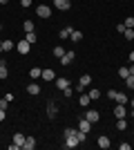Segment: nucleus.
I'll use <instances>...</instances> for the list:
<instances>
[{"label": "nucleus", "instance_id": "nucleus-3", "mask_svg": "<svg viewBox=\"0 0 134 150\" xmlns=\"http://www.w3.org/2000/svg\"><path fill=\"white\" fill-rule=\"evenodd\" d=\"M85 119L89 121V123H98V119H101V114H98V110H85Z\"/></svg>", "mask_w": 134, "mask_h": 150}, {"label": "nucleus", "instance_id": "nucleus-27", "mask_svg": "<svg viewBox=\"0 0 134 150\" xmlns=\"http://www.w3.org/2000/svg\"><path fill=\"white\" fill-rule=\"evenodd\" d=\"M125 128H128V121H125V119H119V121H116V130H119V132H123Z\"/></svg>", "mask_w": 134, "mask_h": 150}, {"label": "nucleus", "instance_id": "nucleus-33", "mask_svg": "<svg viewBox=\"0 0 134 150\" xmlns=\"http://www.w3.org/2000/svg\"><path fill=\"white\" fill-rule=\"evenodd\" d=\"M123 25H125V27H134V18H132V16H128V18L123 20Z\"/></svg>", "mask_w": 134, "mask_h": 150}, {"label": "nucleus", "instance_id": "nucleus-42", "mask_svg": "<svg viewBox=\"0 0 134 150\" xmlns=\"http://www.w3.org/2000/svg\"><path fill=\"white\" fill-rule=\"evenodd\" d=\"M7 2H9V0H0V5H7Z\"/></svg>", "mask_w": 134, "mask_h": 150}, {"label": "nucleus", "instance_id": "nucleus-15", "mask_svg": "<svg viewBox=\"0 0 134 150\" xmlns=\"http://www.w3.org/2000/svg\"><path fill=\"white\" fill-rule=\"evenodd\" d=\"M56 88L58 90H67V88H69V81L63 79V76H56Z\"/></svg>", "mask_w": 134, "mask_h": 150}, {"label": "nucleus", "instance_id": "nucleus-47", "mask_svg": "<svg viewBox=\"0 0 134 150\" xmlns=\"http://www.w3.org/2000/svg\"><path fill=\"white\" fill-rule=\"evenodd\" d=\"M0 31H2V25H0Z\"/></svg>", "mask_w": 134, "mask_h": 150}, {"label": "nucleus", "instance_id": "nucleus-4", "mask_svg": "<svg viewBox=\"0 0 134 150\" xmlns=\"http://www.w3.org/2000/svg\"><path fill=\"white\" fill-rule=\"evenodd\" d=\"M36 13H38L40 18H51V9L47 5H38L36 7Z\"/></svg>", "mask_w": 134, "mask_h": 150}, {"label": "nucleus", "instance_id": "nucleus-34", "mask_svg": "<svg viewBox=\"0 0 134 150\" xmlns=\"http://www.w3.org/2000/svg\"><path fill=\"white\" fill-rule=\"evenodd\" d=\"M7 108H9V101L2 96V99H0V110H7Z\"/></svg>", "mask_w": 134, "mask_h": 150}, {"label": "nucleus", "instance_id": "nucleus-10", "mask_svg": "<svg viewBox=\"0 0 134 150\" xmlns=\"http://www.w3.org/2000/svg\"><path fill=\"white\" fill-rule=\"evenodd\" d=\"M54 7L60 9V11H67V9L72 7V0H54Z\"/></svg>", "mask_w": 134, "mask_h": 150}, {"label": "nucleus", "instance_id": "nucleus-17", "mask_svg": "<svg viewBox=\"0 0 134 150\" xmlns=\"http://www.w3.org/2000/svg\"><path fill=\"white\" fill-rule=\"evenodd\" d=\"M63 146L72 150V148H76V146H78V139H76V137H65V144H63Z\"/></svg>", "mask_w": 134, "mask_h": 150}, {"label": "nucleus", "instance_id": "nucleus-24", "mask_svg": "<svg viewBox=\"0 0 134 150\" xmlns=\"http://www.w3.org/2000/svg\"><path fill=\"white\" fill-rule=\"evenodd\" d=\"M40 74H43V69H40V67H32V69H29V76H32V79H40Z\"/></svg>", "mask_w": 134, "mask_h": 150}, {"label": "nucleus", "instance_id": "nucleus-13", "mask_svg": "<svg viewBox=\"0 0 134 150\" xmlns=\"http://www.w3.org/2000/svg\"><path fill=\"white\" fill-rule=\"evenodd\" d=\"M114 101H116V103H121V105H128V103H130V99H128V94H125V92H116Z\"/></svg>", "mask_w": 134, "mask_h": 150}, {"label": "nucleus", "instance_id": "nucleus-43", "mask_svg": "<svg viewBox=\"0 0 134 150\" xmlns=\"http://www.w3.org/2000/svg\"><path fill=\"white\" fill-rule=\"evenodd\" d=\"M130 105H132V108H134V99H130Z\"/></svg>", "mask_w": 134, "mask_h": 150}, {"label": "nucleus", "instance_id": "nucleus-35", "mask_svg": "<svg viewBox=\"0 0 134 150\" xmlns=\"http://www.w3.org/2000/svg\"><path fill=\"white\" fill-rule=\"evenodd\" d=\"M125 29H128V27L123 25V23H119V25H116V31H119V34H123V31H125Z\"/></svg>", "mask_w": 134, "mask_h": 150}, {"label": "nucleus", "instance_id": "nucleus-25", "mask_svg": "<svg viewBox=\"0 0 134 150\" xmlns=\"http://www.w3.org/2000/svg\"><path fill=\"white\" fill-rule=\"evenodd\" d=\"M22 29H25V34L27 31H34L36 29V27H34V20H25V23H22Z\"/></svg>", "mask_w": 134, "mask_h": 150}, {"label": "nucleus", "instance_id": "nucleus-1", "mask_svg": "<svg viewBox=\"0 0 134 150\" xmlns=\"http://www.w3.org/2000/svg\"><path fill=\"white\" fill-rule=\"evenodd\" d=\"M89 85H92V76H89V74H83L81 79H78V83H76V88H74V90L83 94V92H85V88H89Z\"/></svg>", "mask_w": 134, "mask_h": 150}, {"label": "nucleus", "instance_id": "nucleus-5", "mask_svg": "<svg viewBox=\"0 0 134 150\" xmlns=\"http://www.w3.org/2000/svg\"><path fill=\"white\" fill-rule=\"evenodd\" d=\"M114 117H116V119H125V117H128V108L121 105V103H116V108H114Z\"/></svg>", "mask_w": 134, "mask_h": 150}, {"label": "nucleus", "instance_id": "nucleus-26", "mask_svg": "<svg viewBox=\"0 0 134 150\" xmlns=\"http://www.w3.org/2000/svg\"><path fill=\"white\" fill-rule=\"evenodd\" d=\"M123 36H125V40H134V27H128L123 31Z\"/></svg>", "mask_w": 134, "mask_h": 150}, {"label": "nucleus", "instance_id": "nucleus-14", "mask_svg": "<svg viewBox=\"0 0 134 150\" xmlns=\"http://www.w3.org/2000/svg\"><path fill=\"white\" fill-rule=\"evenodd\" d=\"M25 134H22V132H16V134H13V146H18V148H22V144H25Z\"/></svg>", "mask_w": 134, "mask_h": 150}, {"label": "nucleus", "instance_id": "nucleus-31", "mask_svg": "<svg viewBox=\"0 0 134 150\" xmlns=\"http://www.w3.org/2000/svg\"><path fill=\"white\" fill-rule=\"evenodd\" d=\"M119 76H121L123 81H125V79L130 76V69H128V67H121V69H119Z\"/></svg>", "mask_w": 134, "mask_h": 150}, {"label": "nucleus", "instance_id": "nucleus-18", "mask_svg": "<svg viewBox=\"0 0 134 150\" xmlns=\"http://www.w3.org/2000/svg\"><path fill=\"white\" fill-rule=\"evenodd\" d=\"M34 148H36V139H34V137H27L25 144H22V150H34Z\"/></svg>", "mask_w": 134, "mask_h": 150}, {"label": "nucleus", "instance_id": "nucleus-32", "mask_svg": "<svg viewBox=\"0 0 134 150\" xmlns=\"http://www.w3.org/2000/svg\"><path fill=\"white\" fill-rule=\"evenodd\" d=\"M7 74H9V69H7V65L2 63V65H0V79H7Z\"/></svg>", "mask_w": 134, "mask_h": 150}, {"label": "nucleus", "instance_id": "nucleus-30", "mask_svg": "<svg viewBox=\"0 0 134 150\" xmlns=\"http://www.w3.org/2000/svg\"><path fill=\"white\" fill-rule=\"evenodd\" d=\"M78 128H65V137H76Z\"/></svg>", "mask_w": 134, "mask_h": 150}, {"label": "nucleus", "instance_id": "nucleus-38", "mask_svg": "<svg viewBox=\"0 0 134 150\" xmlns=\"http://www.w3.org/2000/svg\"><path fill=\"white\" fill-rule=\"evenodd\" d=\"M20 5H22V7H29V5H32V0H20Z\"/></svg>", "mask_w": 134, "mask_h": 150}, {"label": "nucleus", "instance_id": "nucleus-45", "mask_svg": "<svg viewBox=\"0 0 134 150\" xmlns=\"http://www.w3.org/2000/svg\"><path fill=\"white\" fill-rule=\"evenodd\" d=\"M130 114H132V119H134V108H132V112H130Z\"/></svg>", "mask_w": 134, "mask_h": 150}, {"label": "nucleus", "instance_id": "nucleus-11", "mask_svg": "<svg viewBox=\"0 0 134 150\" xmlns=\"http://www.w3.org/2000/svg\"><path fill=\"white\" fill-rule=\"evenodd\" d=\"M74 56H76V52H65V54H63L60 58H58V61L63 63V65H69V63L74 61Z\"/></svg>", "mask_w": 134, "mask_h": 150}, {"label": "nucleus", "instance_id": "nucleus-6", "mask_svg": "<svg viewBox=\"0 0 134 150\" xmlns=\"http://www.w3.org/2000/svg\"><path fill=\"white\" fill-rule=\"evenodd\" d=\"M47 117H49V119H56V117H58V105L54 103V101L47 103Z\"/></svg>", "mask_w": 134, "mask_h": 150}, {"label": "nucleus", "instance_id": "nucleus-16", "mask_svg": "<svg viewBox=\"0 0 134 150\" xmlns=\"http://www.w3.org/2000/svg\"><path fill=\"white\" fill-rule=\"evenodd\" d=\"M27 92L32 94V96H38L40 94V85L38 83H29V85H27Z\"/></svg>", "mask_w": 134, "mask_h": 150}, {"label": "nucleus", "instance_id": "nucleus-40", "mask_svg": "<svg viewBox=\"0 0 134 150\" xmlns=\"http://www.w3.org/2000/svg\"><path fill=\"white\" fill-rule=\"evenodd\" d=\"M128 69H130V74H134V63H132V65H130Z\"/></svg>", "mask_w": 134, "mask_h": 150}, {"label": "nucleus", "instance_id": "nucleus-46", "mask_svg": "<svg viewBox=\"0 0 134 150\" xmlns=\"http://www.w3.org/2000/svg\"><path fill=\"white\" fill-rule=\"evenodd\" d=\"M2 63H5V61H2V56H0V65H2Z\"/></svg>", "mask_w": 134, "mask_h": 150}, {"label": "nucleus", "instance_id": "nucleus-12", "mask_svg": "<svg viewBox=\"0 0 134 150\" xmlns=\"http://www.w3.org/2000/svg\"><path fill=\"white\" fill-rule=\"evenodd\" d=\"M72 31H74V27H69V25H67V27H63V29L58 31V38H60V40H67V38L72 36Z\"/></svg>", "mask_w": 134, "mask_h": 150}, {"label": "nucleus", "instance_id": "nucleus-37", "mask_svg": "<svg viewBox=\"0 0 134 150\" xmlns=\"http://www.w3.org/2000/svg\"><path fill=\"white\" fill-rule=\"evenodd\" d=\"M63 94H65V96H67V99H69L72 94H74V90H72V88H67V90H63Z\"/></svg>", "mask_w": 134, "mask_h": 150}, {"label": "nucleus", "instance_id": "nucleus-20", "mask_svg": "<svg viewBox=\"0 0 134 150\" xmlns=\"http://www.w3.org/2000/svg\"><path fill=\"white\" fill-rule=\"evenodd\" d=\"M69 40H74V43H81V40H83V31L74 29V31H72V36H69Z\"/></svg>", "mask_w": 134, "mask_h": 150}, {"label": "nucleus", "instance_id": "nucleus-21", "mask_svg": "<svg viewBox=\"0 0 134 150\" xmlns=\"http://www.w3.org/2000/svg\"><path fill=\"white\" fill-rule=\"evenodd\" d=\"M36 38H38V36H36V31H27V34H25V40H27L29 45L36 43Z\"/></svg>", "mask_w": 134, "mask_h": 150}, {"label": "nucleus", "instance_id": "nucleus-41", "mask_svg": "<svg viewBox=\"0 0 134 150\" xmlns=\"http://www.w3.org/2000/svg\"><path fill=\"white\" fill-rule=\"evenodd\" d=\"M130 61H132V63H134V52H130Z\"/></svg>", "mask_w": 134, "mask_h": 150}, {"label": "nucleus", "instance_id": "nucleus-29", "mask_svg": "<svg viewBox=\"0 0 134 150\" xmlns=\"http://www.w3.org/2000/svg\"><path fill=\"white\" fill-rule=\"evenodd\" d=\"M89 99H92V101H96V99H101V90H89Z\"/></svg>", "mask_w": 134, "mask_h": 150}, {"label": "nucleus", "instance_id": "nucleus-8", "mask_svg": "<svg viewBox=\"0 0 134 150\" xmlns=\"http://www.w3.org/2000/svg\"><path fill=\"white\" fill-rule=\"evenodd\" d=\"M92 125H94V123H89V121H87V119L83 117V119L78 121V130H81V132H85V134H89V130H92Z\"/></svg>", "mask_w": 134, "mask_h": 150}, {"label": "nucleus", "instance_id": "nucleus-44", "mask_svg": "<svg viewBox=\"0 0 134 150\" xmlns=\"http://www.w3.org/2000/svg\"><path fill=\"white\" fill-rule=\"evenodd\" d=\"M0 54H2V40H0Z\"/></svg>", "mask_w": 134, "mask_h": 150}, {"label": "nucleus", "instance_id": "nucleus-2", "mask_svg": "<svg viewBox=\"0 0 134 150\" xmlns=\"http://www.w3.org/2000/svg\"><path fill=\"white\" fill-rule=\"evenodd\" d=\"M16 52H18V54H29V52H32V45L22 38V40H18V43H16Z\"/></svg>", "mask_w": 134, "mask_h": 150}, {"label": "nucleus", "instance_id": "nucleus-28", "mask_svg": "<svg viewBox=\"0 0 134 150\" xmlns=\"http://www.w3.org/2000/svg\"><path fill=\"white\" fill-rule=\"evenodd\" d=\"M125 88H128V90H134V74H130L128 79H125Z\"/></svg>", "mask_w": 134, "mask_h": 150}, {"label": "nucleus", "instance_id": "nucleus-36", "mask_svg": "<svg viewBox=\"0 0 134 150\" xmlns=\"http://www.w3.org/2000/svg\"><path fill=\"white\" fill-rule=\"evenodd\" d=\"M114 96H116V90H107V99L114 101Z\"/></svg>", "mask_w": 134, "mask_h": 150}, {"label": "nucleus", "instance_id": "nucleus-19", "mask_svg": "<svg viewBox=\"0 0 134 150\" xmlns=\"http://www.w3.org/2000/svg\"><path fill=\"white\" fill-rule=\"evenodd\" d=\"M78 103H81L83 108H87L89 103H92V99H89V94H87V92H83V94H81V99H78Z\"/></svg>", "mask_w": 134, "mask_h": 150}, {"label": "nucleus", "instance_id": "nucleus-23", "mask_svg": "<svg viewBox=\"0 0 134 150\" xmlns=\"http://www.w3.org/2000/svg\"><path fill=\"white\" fill-rule=\"evenodd\" d=\"M16 45H13V40H2V52H11Z\"/></svg>", "mask_w": 134, "mask_h": 150}, {"label": "nucleus", "instance_id": "nucleus-22", "mask_svg": "<svg viewBox=\"0 0 134 150\" xmlns=\"http://www.w3.org/2000/svg\"><path fill=\"white\" fill-rule=\"evenodd\" d=\"M51 54H54V56L56 58H60L65 54V47H60V45H56V47H54V50H51Z\"/></svg>", "mask_w": 134, "mask_h": 150}, {"label": "nucleus", "instance_id": "nucleus-39", "mask_svg": "<svg viewBox=\"0 0 134 150\" xmlns=\"http://www.w3.org/2000/svg\"><path fill=\"white\" fill-rule=\"evenodd\" d=\"M5 117H7V110H0V121H5Z\"/></svg>", "mask_w": 134, "mask_h": 150}, {"label": "nucleus", "instance_id": "nucleus-9", "mask_svg": "<svg viewBox=\"0 0 134 150\" xmlns=\"http://www.w3.org/2000/svg\"><path fill=\"white\" fill-rule=\"evenodd\" d=\"M40 79H43V81H47V83H49V81H56V72H54V69H43V74H40Z\"/></svg>", "mask_w": 134, "mask_h": 150}, {"label": "nucleus", "instance_id": "nucleus-7", "mask_svg": "<svg viewBox=\"0 0 134 150\" xmlns=\"http://www.w3.org/2000/svg\"><path fill=\"white\" fill-rule=\"evenodd\" d=\"M96 144H98V148H103V150H107L109 146H112V141H109V137H107V134H101V137L96 139Z\"/></svg>", "mask_w": 134, "mask_h": 150}]
</instances>
